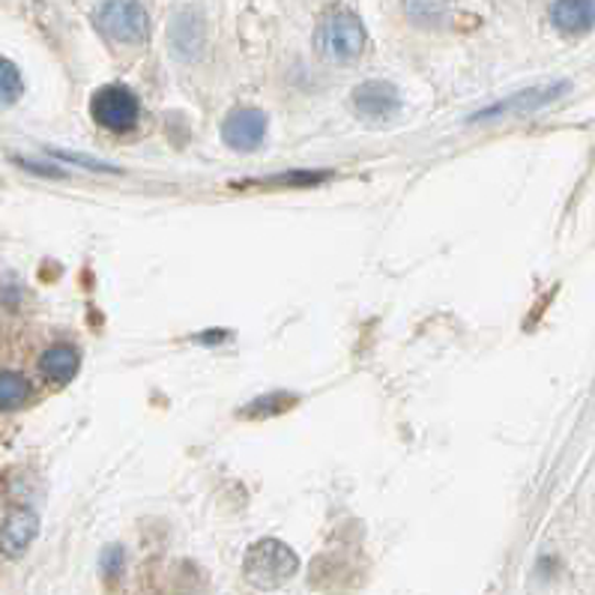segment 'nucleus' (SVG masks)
Listing matches in <instances>:
<instances>
[{
    "label": "nucleus",
    "instance_id": "39448f33",
    "mask_svg": "<svg viewBox=\"0 0 595 595\" xmlns=\"http://www.w3.org/2000/svg\"><path fill=\"white\" fill-rule=\"evenodd\" d=\"M40 536V515L31 506H15L0 524V557L22 560Z\"/></svg>",
    "mask_w": 595,
    "mask_h": 595
},
{
    "label": "nucleus",
    "instance_id": "2eb2a0df",
    "mask_svg": "<svg viewBox=\"0 0 595 595\" xmlns=\"http://www.w3.org/2000/svg\"><path fill=\"white\" fill-rule=\"evenodd\" d=\"M330 170H290L285 177H269V180H261L257 186H315V183L327 180Z\"/></svg>",
    "mask_w": 595,
    "mask_h": 595
},
{
    "label": "nucleus",
    "instance_id": "f8f14e48",
    "mask_svg": "<svg viewBox=\"0 0 595 595\" xmlns=\"http://www.w3.org/2000/svg\"><path fill=\"white\" fill-rule=\"evenodd\" d=\"M201 22L191 12H183V15H177V22L170 24V45L180 57H195L201 52Z\"/></svg>",
    "mask_w": 595,
    "mask_h": 595
},
{
    "label": "nucleus",
    "instance_id": "9d476101",
    "mask_svg": "<svg viewBox=\"0 0 595 595\" xmlns=\"http://www.w3.org/2000/svg\"><path fill=\"white\" fill-rule=\"evenodd\" d=\"M551 22L569 36L590 33L595 27V0H557L551 7Z\"/></svg>",
    "mask_w": 595,
    "mask_h": 595
},
{
    "label": "nucleus",
    "instance_id": "dca6fc26",
    "mask_svg": "<svg viewBox=\"0 0 595 595\" xmlns=\"http://www.w3.org/2000/svg\"><path fill=\"white\" fill-rule=\"evenodd\" d=\"M102 574H106V581H120L123 577V569H126V553H123V548L120 544H114V548H106V553H102Z\"/></svg>",
    "mask_w": 595,
    "mask_h": 595
},
{
    "label": "nucleus",
    "instance_id": "1a4fd4ad",
    "mask_svg": "<svg viewBox=\"0 0 595 595\" xmlns=\"http://www.w3.org/2000/svg\"><path fill=\"white\" fill-rule=\"evenodd\" d=\"M81 368V353L75 351L73 344L57 341L52 348H45L40 356V374L48 386H66L75 381V374Z\"/></svg>",
    "mask_w": 595,
    "mask_h": 595
},
{
    "label": "nucleus",
    "instance_id": "0eeeda50",
    "mask_svg": "<svg viewBox=\"0 0 595 595\" xmlns=\"http://www.w3.org/2000/svg\"><path fill=\"white\" fill-rule=\"evenodd\" d=\"M401 106L398 87L389 81H365L353 90V108L365 120H389Z\"/></svg>",
    "mask_w": 595,
    "mask_h": 595
},
{
    "label": "nucleus",
    "instance_id": "9b49d317",
    "mask_svg": "<svg viewBox=\"0 0 595 595\" xmlns=\"http://www.w3.org/2000/svg\"><path fill=\"white\" fill-rule=\"evenodd\" d=\"M33 398V383L15 368H0V410L10 414V410H22L31 405Z\"/></svg>",
    "mask_w": 595,
    "mask_h": 595
},
{
    "label": "nucleus",
    "instance_id": "f03ea898",
    "mask_svg": "<svg viewBox=\"0 0 595 595\" xmlns=\"http://www.w3.org/2000/svg\"><path fill=\"white\" fill-rule=\"evenodd\" d=\"M318 54L330 64H351L365 48V27L351 12H332L315 33Z\"/></svg>",
    "mask_w": 595,
    "mask_h": 595
},
{
    "label": "nucleus",
    "instance_id": "f257e3e1",
    "mask_svg": "<svg viewBox=\"0 0 595 595\" xmlns=\"http://www.w3.org/2000/svg\"><path fill=\"white\" fill-rule=\"evenodd\" d=\"M299 572V557L294 548L278 539H261L249 551L243 560L245 581L257 590H278L285 586L294 574Z\"/></svg>",
    "mask_w": 595,
    "mask_h": 595
},
{
    "label": "nucleus",
    "instance_id": "6e6552de",
    "mask_svg": "<svg viewBox=\"0 0 595 595\" xmlns=\"http://www.w3.org/2000/svg\"><path fill=\"white\" fill-rule=\"evenodd\" d=\"M565 90H569V85H565V81H557V85H548V87H532V90H524V93H518V96H509V99H503V102H497V106H491V108H485V111L473 114V123H478V120L506 118V114H524V111H536V108H542V106H548V102H553L557 96H563Z\"/></svg>",
    "mask_w": 595,
    "mask_h": 595
},
{
    "label": "nucleus",
    "instance_id": "ddd939ff",
    "mask_svg": "<svg viewBox=\"0 0 595 595\" xmlns=\"http://www.w3.org/2000/svg\"><path fill=\"white\" fill-rule=\"evenodd\" d=\"M297 401V395L285 393V389H282V393H266L261 395V398H255L252 405H245L243 410H240V416H243V419H266V416L287 414Z\"/></svg>",
    "mask_w": 595,
    "mask_h": 595
},
{
    "label": "nucleus",
    "instance_id": "20e7f679",
    "mask_svg": "<svg viewBox=\"0 0 595 595\" xmlns=\"http://www.w3.org/2000/svg\"><path fill=\"white\" fill-rule=\"evenodd\" d=\"M90 118L108 132H129L139 126V96L123 85L99 87L90 99Z\"/></svg>",
    "mask_w": 595,
    "mask_h": 595
},
{
    "label": "nucleus",
    "instance_id": "423d86ee",
    "mask_svg": "<svg viewBox=\"0 0 595 595\" xmlns=\"http://www.w3.org/2000/svg\"><path fill=\"white\" fill-rule=\"evenodd\" d=\"M266 139V114L257 108H234L222 123V141L236 153H252Z\"/></svg>",
    "mask_w": 595,
    "mask_h": 595
},
{
    "label": "nucleus",
    "instance_id": "7ed1b4c3",
    "mask_svg": "<svg viewBox=\"0 0 595 595\" xmlns=\"http://www.w3.org/2000/svg\"><path fill=\"white\" fill-rule=\"evenodd\" d=\"M96 27L120 45H141L150 36V19L141 0H102L96 10Z\"/></svg>",
    "mask_w": 595,
    "mask_h": 595
},
{
    "label": "nucleus",
    "instance_id": "4468645a",
    "mask_svg": "<svg viewBox=\"0 0 595 595\" xmlns=\"http://www.w3.org/2000/svg\"><path fill=\"white\" fill-rule=\"evenodd\" d=\"M24 93V81L22 73H19V66L7 60V57H0V108H10L15 106Z\"/></svg>",
    "mask_w": 595,
    "mask_h": 595
},
{
    "label": "nucleus",
    "instance_id": "f3484780",
    "mask_svg": "<svg viewBox=\"0 0 595 595\" xmlns=\"http://www.w3.org/2000/svg\"><path fill=\"white\" fill-rule=\"evenodd\" d=\"M52 156H57V159H64V162H73V165H85V168L114 170V168H111V165H106V162L90 159V156H75V153H57V150H52Z\"/></svg>",
    "mask_w": 595,
    "mask_h": 595
}]
</instances>
